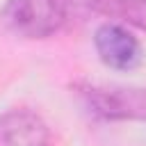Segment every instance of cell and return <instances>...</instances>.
Listing matches in <instances>:
<instances>
[{
	"instance_id": "6",
	"label": "cell",
	"mask_w": 146,
	"mask_h": 146,
	"mask_svg": "<svg viewBox=\"0 0 146 146\" xmlns=\"http://www.w3.org/2000/svg\"><path fill=\"white\" fill-rule=\"evenodd\" d=\"M62 9H64V16H68L71 11H82V9H91L96 7V0H59Z\"/></svg>"
},
{
	"instance_id": "3",
	"label": "cell",
	"mask_w": 146,
	"mask_h": 146,
	"mask_svg": "<svg viewBox=\"0 0 146 146\" xmlns=\"http://www.w3.org/2000/svg\"><path fill=\"white\" fill-rule=\"evenodd\" d=\"M100 62L116 71H130L141 62V46L132 32L116 23H103L94 34Z\"/></svg>"
},
{
	"instance_id": "1",
	"label": "cell",
	"mask_w": 146,
	"mask_h": 146,
	"mask_svg": "<svg viewBox=\"0 0 146 146\" xmlns=\"http://www.w3.org/2000/svg\"><path fill=\"white\" fill-rule=\"evenodd\" d=\"M2 25L23 39H46L66 21L59 0H7L0 11Z\"/></svg>"
},
{
	"instance_id": "5",
	"label": "cell",
	"mask_w": 146,
	"mask_h": 146,
	"mask_svg": "<svg viewBox=\"0 0 146 146\" xmlns=\"http://www.w3.org/2000/svg\"><path fill=\"white\" fill-rule=\"evenodd\" d=\"M96 7L105 11L137 14V9H146V0H96Z\"/></svg>"
},
{
	"instance_id": "4",
	"label": "cell",
	"mask_w": 146,
	"mask_h": 146,
	"mask_svg": "<svg viewBox=\"0 0 146 146\" xmlns=\"http://www.w3.org/2000/svg\"><path fill=\"white\" fill-rule=\"evenodd\" d=\"M48 125L30 110H9L0 116V146H48Z\"/></svg>"
},
{
	"instance_id": "2",
	"label": "cell",
	"mask_w": 146,
	"mask_h": 146,
	"mask_svg": "<svg viewBox=\"0 0 146 146\" xmlns=\"http://www.w3.org/2000/svg\"><path fill=\"white\" fill-rule=\"evenodd\" d=\"M82 98L96 116L112 121H146V89L123 84H87Z\"/></svg>"
}]
</instances>
